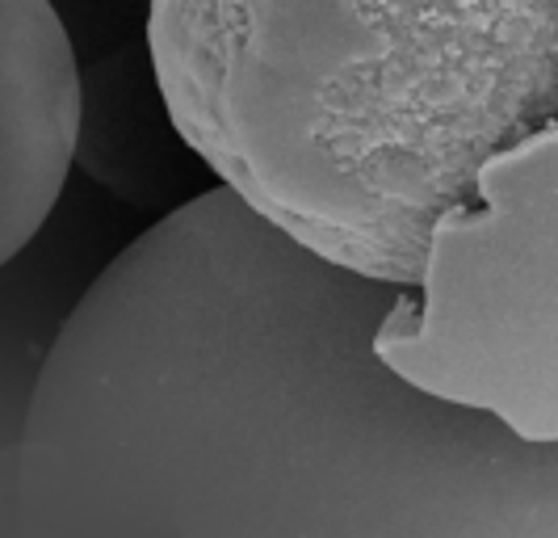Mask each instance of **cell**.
<instances>
[{
    "instance_id": "obj_1",
    "label": "cell",
    "mask_w": 558,
    "mask_h": 538,
    "mask_svg": "<svg viewBox=\"0 0 558 538\" xmlns=\"http://www.w3.org/2000/svg\"><path fill=\"white\" fill-rule=\"evenodd\" d=\"M395 295L210 186L63 315L22 492L72 538H558V442L395 374Z\"/></svg>"
},
{
    "instance_id": "obj_2",
    "label": "cell",
    "mask_w": 558,
    "mask_h": 538,
    "mask_svg": "<svg viewBox=\"0 0 558 538\" xmlns=\"http://www.w3.org/2000/svg\"><path fill=\"white\" fill-rule=\"evenodd\" d=\"M546 26L550 0H147L185 147L294 244L399 290L525 140Z\"/></svg>"
},
{
    "instance_id": "obj_3",
    "label": "cell",
    "mask_w": 558,
    "mask_h": 538,
    "mask_svg": "<svg viewBox=\"0 0 558 538\" xmlns=\"http://www.w3.org/2000/svg\"><path fill=\"white\" fill-rule=\"evenodd\" d=\"M374 349L424 392L558 442V59L546 122L428 227Z\"/></svg>"
},
{
    "instance_id": "obj_4",
    "label": "cell",
    "mask_w": 558,
    "mask_h": 538,
    "mask_svg": "<svg viewBox=\"0 0 558 538\" xmlns=\"http://www.w3.org/2000/svg\"><path fill=\"white\" fill-rule=\"evenodd\" d=\"M81 68L51 0H0V270L47 227L81 140Z\"/></svg>"
},
{
    "instance_id": "obj_5",
    "label": "cell",
    "mask_w": 558,
    "mask_h": 538,
    "mask_svg": "<svg viewBox=\"0 0 558 538\" xmlns=\"http://www.w3.org/2000/svg\"><path fill=\"white\" fill-rule=\"evenodd\" d=\"M0 538H72L22 492V480H17V442L0 446Z\"/></svg>"
}]
</instances>
